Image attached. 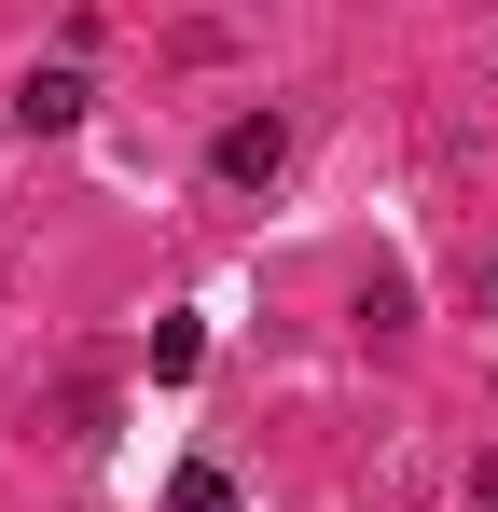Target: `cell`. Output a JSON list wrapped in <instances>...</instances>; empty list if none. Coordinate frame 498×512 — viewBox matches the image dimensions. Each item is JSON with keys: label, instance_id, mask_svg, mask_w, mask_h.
Masks as SVG:
<instances>
[{"label": "cell", "instance_id": "1", "mask_svg": "<svg viewBox=\"0 0 498 512\" xmlns=\"http://www.w3.org/2000/svg\"><path fill=\"white\" fill-rule=\"evenodd\" d=\"M0 125H14V139H70V125H83V70H70V56H28L14 97H0Z\"/></svg>", "mask_w": 498, "mask_h": 512}, {"label": "cell", "instance_id": "2", "mask_svg": "<svg viewBox=\"0 0 498 512\" xmlns=\"http://www.w3.org/2000/svg\"><path fill=\"white\" fill-rule=\"evenodd\" d=\"M208 167H222V194H263V180L291 167V111H236V125H222V153H208Z\"/></svg>", "mask_w": 498, "mask_h": 512}, {"label": "cell", "instance_id": "3", "mask_svg": "<svg viewBox=\"0 0 498 512\" xmlns=\"http://www.w3.org/2000/svg\"><path fill=\"white\" fill-rule=\"evenodd\" d=\"M166 512H236V485H222V471H208V457H194V471H180V485H166Z\"/></svg>", "mask_w": 498, "mask_h": 512}, {"label": "cell", "instance_id": "4", "mask_svg": "<svg viewBox=\"0 0 498 512\" xmlns=\"http://www.w3.org/2000/svg\"><path fill=\"white\" fill-rule=\"evenodd\" d=\"M471 512H498V443H485V471H471Z\"/></svg>", "mask_w": 498, "mask_h": 512}]
</instances>
